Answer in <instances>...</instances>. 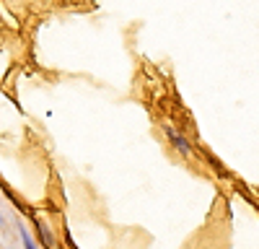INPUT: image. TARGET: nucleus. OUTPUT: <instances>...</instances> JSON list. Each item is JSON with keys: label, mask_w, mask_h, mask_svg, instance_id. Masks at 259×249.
<instances>
[{"label": "nucleus", "mask_w": 259, "mask_h": 249, "mask_svg": "<svg viewBox=\"0 0 259 249\" xmlns=\"http://www.w3.org/2000/svg\"><path fill=\"white\" fill-rule=\"evenodd\" d=\"M168 138L174 140V145L179 148V153H189V145H187V140H184V138H179L174 130H168Z\"/></svg>", "instance_id": "1"}, {"label": "nucleus", "mask_w": 259, "mask_h": 249, "mask_svg": "<svg viewBox=\"0 0 259 249\" xmlns=\"http://www.w3.org/2000/svg\"><path fill=\"white\" fill-rule=\"evenodd\" d=\"M24 246H26V249H36V246H34V241H31V236H29V234H24Z\"/></svg>", "instance_id": "2"}, {"label": "nucleus", "mask_w": 259, "mask_h": 249, "mask_svg": "<svg viewBox=\"0 0 259 249\" xmlns=\"http://www.w3.org/2000/svg\"><path fill=\"white\" fill-rule=\"evenodd\" d=\"M0 223H3V216H0Z\"/></svg>", "instance_id": "3"}]
</instances>
